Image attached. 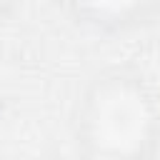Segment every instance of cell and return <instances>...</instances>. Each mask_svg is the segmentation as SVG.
I'll use <instances>...</instances> for the list:
<instances>
[{"label":"cell","mask_w":160,"mask_h":160,"mask_svg":"<svg viewBox=\"0 0 160 160\" xmlns=\"http://www.w3.org/2000/svg\"><path fill=\"white\" fill-rule=\"evenodd\" d=\"M98 8H105V10H122L125 5H130L132 0H92Z\"/></svg>","instance_id":"obj_2"},{"label":"cell","mask_w":160,"mask_h":160,"mask_svg":"<svg viewBox=\"0 0 160 160\" xmlns=\"http://www.w3.org/2000/svg\"><path fill=\"white\" fill-rule=\"evenodd\" d=\"M150 112L138 90L128 85L105 88L90 108V145L102 155H132L142 148Z\"/></svg>","instance_id":"obj_1"}]
</instances>
